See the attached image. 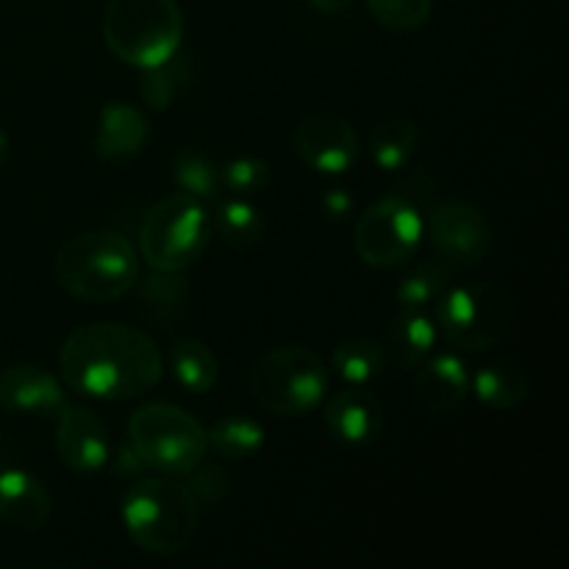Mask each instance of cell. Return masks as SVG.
I'll use <instances>...</instances> for the list:
<instances>
[{
	"label": "cell",
	"instance_id": "7c38bea8",
	"mask_svg": "<svg viewBox=\"0 0 569 569\" xmlns=\"http://www.w3.org/2000/svg\"><path fill=\"white\" fill-rule=\"evenodd\" d=\"M56 450L72 472H98L109 465L111 445L103 417L89 406H70L59 411Z\"/></svg>",
	"mask_w": 569,
	"mask_h": 569
},
{
	"label": "cell",
	"instance_id": "4fadbf2b",
	"mask_svg": "<svg viewBox=\"0 0 569 569\" xmlns=\"http://www.w3.org/2000/svg\"><path fill=\"white\" fill-rule=\"evenodd\" d=\"M326 428L337 442L361 448V445L378 442L387 422L381 398L367 387H353L333 395L326 403Z\"/></svg>",
	"mask_w": 569,
	"mask_h": 569
},
{
	"label": "cell",
	"instance_id": "f1b7e54d",
	"mask_svg": "<svg viewBox=\"0 0 569 569\" xmlns=\"http://www.w3.org/2000/svg\"><path fill=\"white\" fill-rule=\"evenodd\" d=\"M220 183L237 198H253L270 183V164L259 156H239L220 167Z\"/></svg>",
	"mask_w": 569,
	"mask_h": 569
},
{
	"label": "cell",
	"instance_id": "1f68e13d",
	"mask_svg": "<svg viewBox=\"0 0 569 569\" xmlns=\"http://www.w3.org/2000/svg\"><path fill=\"white\" fill-rule=\"evenodd\" d=\"M117 470L120 472H131V476H139V472H144L148 467L142 465V459H139L137 453H133L131 445H126V448L120 450V461H117Z\"/></svg>",
	"mask_w": 569,
	"mask_h": 569
},
{
	"label": "cell",
	"instance_id": "603a6c76",
	"mask_svg": "<svg viewBox=\"0 0 569 569\" xmlns=\"http://www.w3.org/2000/svg\"><path fill=\"white\" fill-rule=\"evenodd\" d=\"M206 439H209V450H214L220 459L248 461L256 453H261L267 437L264 426L253 417L228 415L206 431Z\"/></svg>",
	"mask_w": 569,
	"mask_h": 569
},
{
	"label": "cell",
	"instance_id": "ba28073f",
	"mask_svg": "<svg viewBox=\"0 0 569 569\" xmlns=\"http://www.w3.org/2000/svg\"><path fill=\"white\" fill-rule=\"evenodd\" d=\"M250 392L267 415L283 420L306 417L326 400V361L303 345L267 350L250 372Z\"/></svg>",
	"mask_w": 569,
	"mask_h": 569
},
{
	"label": "cell",
	"instance_id": "f546056e",
	"mask_svg": "<svg viewBox=\"0 0 569 569\" xmlns=\"http://www.w3.org/2000/svg\"><path fill=\"white\" fill-rule=\"evenodd\" d=\"M178 87H181V81L172 72V59L159 67H150V70H142V78H139V94L156 111L170 109L178 94Z\"/></svg>",
	"mask_w": 569,
	"mask_h": 569
},
{
	"label": "cell",
	"instance_id": "3957f363",
	"mask_svg": "<svg viewBox=\"0 0 569 569\" xmlns=\"http://www.w3.org/2000/svg\"><path fill=\"white\" fill-rule=\"evenodd\" d=\"M137 248L117 231H87L67 239L53 261V281L61 292L83 303H111L139 283Z\"/></svg>",
	"mask_w": 569,
	"mask_h": 569
},
{
	"label": "cell",
	"instance_id": "6da1fadb",
	"mask_svg": "<svg viewBox=\"0 0 569 569\" xmlns=\"http://www.w3.org/2000/svg\"><path fill=\"white\" fill-rule=\"evenodd\" d=\"M61 381L94 400H137L159 387L164 359L153 337L126 322H89L64 339L59 353Z\"/></svg>",
	"mask_w": 569,
	"mask_h": 569
},
{
	"label": "cell",
	"instance_id": "83f0119b",
	"mask_svg": "<svg viewBox=\"0 0 569 569\" xmlns=\"http://www.w3.org/2000/svg\"><path fill=\"white\" fill-rule=\"evenodd\" d=\"M367 9L389 31L409 33L426 26L433 0H367Z\"/></svg>",
	"mask_w": 569,
	"mask_h": 569
},
{
	"label": "cell",
	"instance_id": "e0dca14e",
	"mask_svg": "<svg viewBox=\"0 0 569 569\" xmlns=\"http://www.w3.org/2000/svg\"><path fill=\"white\" fill-rule=\"evenodd\" d=\"M150 139L148 117L131 103L111 100L100 109L98 131H94V150L106 161H131L144 150Z\"/></svg>",
	"mask_w": 569,
	"mask_h": 569
},
{
	"label": "cell",
	"instance_id": "8fae6325",
	"mask_svg": "<svg viewBox=\"0 0 569 569\" xmlns=\"http://www.w3.org/2000/svg\"><path fill=\"white\" fill-rule=\"evenodd\" d=\"M426 237L433 250L453 267H472L487 259L492 248V226L478 206L445 200L431 209Z\"/></svg>",
	"mask_w": 569,
	"mask_h": 569
},
{
	"label": "cell",
	"instance_id": "2e32d148",
	"mask_svg": "<svg viewBox=\"0 0 569 569\" xmlns=\"http://www.w3.org/2000/svg\"><path fill=\"white\" fill-rule=\"evenodd\" d=\"M53 515V498L48 487L28 470L0 472V520L17 531L37 533Z\"/></svg>",
	"mask_w": 569,
	"mask_h": 569
},
{
	"label": "cell",
	"instance_id": "cb8c5ba5",
	"mask_svg": "<svg viewBox=\"0 0 569 569\" xmlns=\"http://www.w3.org/2000/svg\"><path fill=\"white\" fill-rule=\"evenodd\" d=\"M211 226H214L217 237L222 239L231 248H253L264 239V214H261L259 206L250 198H228L217 206V214L211 217Z\"/></svg>",
	"mask_w": 569,
	"mask_h": 569
},
{
	"label": "cell",
	"instance_id": "7402d4cb",
	"mask_svg": "<svg viewBox=\"0 0 569 569\" xmlns=\"http://www.w3.org/2000/svg\"><path fill=\"white\" fill-rule=\"evenodd\" d=\"M331 367L337 370V376L345 383H353V387H367L376 378H381L387 372L389 361L383 353L381 339H345L333 348L331 353Z\"/></svg>",
	"mask_w": 569,
	"mask_h": 569
},
{
	"label": "cell",
	"instance_id": "30bf717a",
	"mask_svg": "<svg viewBox=\"0 0 569 569\" xmlns=\"http://www.w3.org/2000/svg\"><path fill=\"white\" fill-rule=\"evenodd\" d=\"M292 150L309 170L345 176L359 161L361 142L348 117L337 111H315L295 126Z\"/></svg>",
	"mask_w": 569,
	"mask_h": 569
},
{
	"label": "cell",
	"instance_id": "4dcf8cb0",
	"mask_svg": "<svg viewBox=\"0 0 569 569\" xmlns=\"http://www.w3.org/2000/svg\"><path fill=\"white\" fill-rule=\"evenodd\" d=\"M350 206H353V200H350V194L345 192V189H331V192L326 194V200H322V209H326L328 217L348 214Z\"/></svg>",
	"mask_w": 569,
	"mask_h": 569
},
{
	"label": "cell",
	"instance_id": "8992f818",
	"mask_svg": "<svg viewBox=\"0 0 569 569\" xmlns=\"http://www.w3.org/2000/svg\"><path fill=\"white\" fill-rule=\"evenodd\" d=\"M433 322L459 353H487L515 328V298L489 281L448 287L433 303Z\"/></svg>",
	"mask_w": 569,
	"mask_h": 569
},
{
	"label": "cell",
	"instance_id": "9c48e42d",
	"mask_svg": "<svg viewBox=\"0 0 569 569\" xmlns=\"http://www.w3.org/2000/svg\"><path fill=\"white\" fill-rule=\"evenodd\" d=\"M426 237V217L406 194H387L367 206L353 228L356 253L376 270L409 264Z\"/></svg>",
	"mask_w": 569,
	"mask_h": 569
},
{
	"label": "cell",
	"instance_id": "5bb4252c",
	"mask_svg": "<svg viewBox=\"0 0 569 569\" xmlns=\"http://www.w3.org/2000/svg\"><path fill=\"white\" fill-rule=\"evenodd\" d=\"M67 406L59 378L37 365H11L0 370V409L9 415H59Z\"/></svg>",
	"mask_w": 569,
	"mask_h": 569
},
{
	"label": "cell",
	"instance_id": "d4e9b609",
	"mask_svg": "<svg viewBox=\"0 0 569 569\" xmlns=\"http://www.w3.org/2000/svg\"><path fill=\"white\" fill-rule=\"evenodd\" d=\"M450 278H453V264H448L445 259L426 261V264H417L398 283L395 298H398L400 309H431L450 287Z\"/></svg>",
	"mask_w": 569,
	"mask_h": 569
},
{
	"label": "cell",
	"instance_id": "ffe728a7",
	"mask_svg": "<svg viewBox=\"0 0 569 569\" xmlns=\"http://www.w3.org/2000/svg\"><path fill=\"white\" fill-rule=\"evenodd\" d=\"M420 126L409 117H389L370 128V159L378 170L398 172L409 167L420 148Z\"/></svg>",
	"mask_w": 569,
	"mask_h": 569
},
{
	"label": "cell",
	"instance_id": "836d02e7",
	"mask_svg": "<svg viewBox=\"0 0 569 569\" xmlns=\"http://www.w3.org/2000/svg\"><path fill=\"white\" fill-rule=\"evenodd\" d=\"M6 159H9V137L0 131V167L6 164Z\"/></svg>",
	"mask_w": 569,
	"mask_h": 569
},
{
	"label": "cell",
	"instance_id": "484cf974",
	"mask_svg": "<svg viewBox=\"0 0 569 569\" xmlns=\"http://www.w3.org/2000/svg\"><path fill=\"white\" fill-rule=\"evenodd\" d=\"M176 178L178 189L187 194H194L200 200H211L220 194V167L209 159V156L198 153V150H183L176 159Z\"/></svg>",
	"mask_w": 569,
	"mask_h": 569
},
{
	"label": "cell",
	"instance_id": "7a4b0ae2",
	"mask_svg": "<svg viewBox=\"0 0 569 569\" xmlns=\"http://www.w3.org/2000/svg\"><path fill=\"white\" fill-rule=\"evenodd\" d=\"M122 528L139 550L176 556L194 542L200 506L187 483L170 476H142L126 489L120 503Z\"/></svg>",
	"mask_w": 569,
	"mask_h": 569
},
{
	"label": "cell",
	"instance_id": "9a60e30c",
	"mask_svg": "<svg viewBox=\"0 0 569 569\" xmlns=\"http://www.w3.org/2000/svg\"><path fill=\"white\" fill-rule=\"evenodd\" d=\"M415 370V403L426 415H450L470 395V370L459 353H439Z\"/></svg>",
	"mask_w": 569,
	"mask_h": 569
},
{
	"label": "cell",
	"instance_id": "ac0fdd59",
	"mask_svg": "<svg viewBox=\"0 0 569 569\" xmlns=\"http://www.w3.org/2000/svg\"><path fill=\"white\" fill-rule=\"evenodd\" d=\"M437 337V322L428 309H400L381 337L389 367L400 372L420 367L431 356Z\"/></svg>",
	"mask_w": 569,
	"mask_h": 569
},
{
	"label": "cell",
	"instance_id": "d6986e66",
	"mask_svg": "<svg viewBox=\"0 0 569 569\" xmlns=\"http://www.w3.org/2000/svg\"><path fill=\"white\" fill-rule=\"evenodd\" d=\"M470 392L481 400L483 406L498 411H511L522 406L531 392L526 370L509 359L489 361L476 376H470Z\"/></svg>",
	"mask_w": 569,
	"mask_h": 569
},
{
	"label": "cell",
	"instance_id": "5b68a950",
	"mask_svg": "<svg viewBox=\"0 0 569 569\" xmlns=\"http://www.w3.org/2000/svg\"><path fill=\"white\" fill-rule=\"evenodd\" d=\"M211 214L206 200L176 192L144 211L139 222V259L153 272H183L211 242Z\"/></svg>",
	"mask_w": 569,
	"mask_h": 569
},
{
	"label": "cell",
	"instance_id": "4316f807",
	"mask_svg": "<svg viewBox=\"0 0 569 569\" xmlns=\"http://www.w3.org/2000/svg\"><path fill=\"white\" fill-rule=\"evenodd\" d=\"M187 278L181 272H156L139 289V303L148 306V311L159 320H172L187 303Z\"/></svg>",
	"mask_w": 569,
	"mask_h": 569
},
{
	"label": "cell",
	"instance_id": "52a82bcc",
	"mask_svg": "<svg viewBox=\"0 0 569 569\" xmlns=\"http://www.w3.org/2000/svg\"><path fill=\"white\" fill-rule=\"evenodd\" d=\"M128 445L148 470L187 478L209 453L206 428L172 403H144L128 420Z\"/></svg>",
	"mask_w": 569,
	"mask_h": 569
},
{
	"label": "cell",
	"instance_id": "277c9868",
	"mask_svg": "<svg viewBox=\"0 0 569 569\" xmlns=\"http://www.w3.org/2000/svg\"><path fill=\"white\" fill-rule=\"evenodd\" d=\"M111 53L137 70L176 59L183 42V11L176 0H111L103 14Z\"/></svg>",
	"mask_w": 569,
	"mask_h": 569
},
{
	"label": "cell",
	"instance_id": "44dd1931",
	"mask_svg": "<svg viewBox=\"0 0 569 569\" xmlns=\"http://www.w3.org/2000/svg\"><path fill=\"white\" fill-rule=\"evenodd\" d=\"M170 370L178 387L187 389L189 395H206L214 389L220 365L211 348L200 339H178L170 348Z\"/></svg>",
	"mask_w": 569,
	"mask_h": 569
},
{
	"label": "cell",
	"instance_id": "d6a6232c",
	"mask_svg": "<svg viewBox=\"0 0 569 569\" xmlns=\"http://www.w3.org/2000/svg\"><path fill=\"white\" fill-rule=\"evenodd\" d=\"M317 11H326V14H337V11H345L348 6H353V0H309Z\"/></svg>",
	"mask_w": 569,
	"mask_h": 569
}]
</instances>
